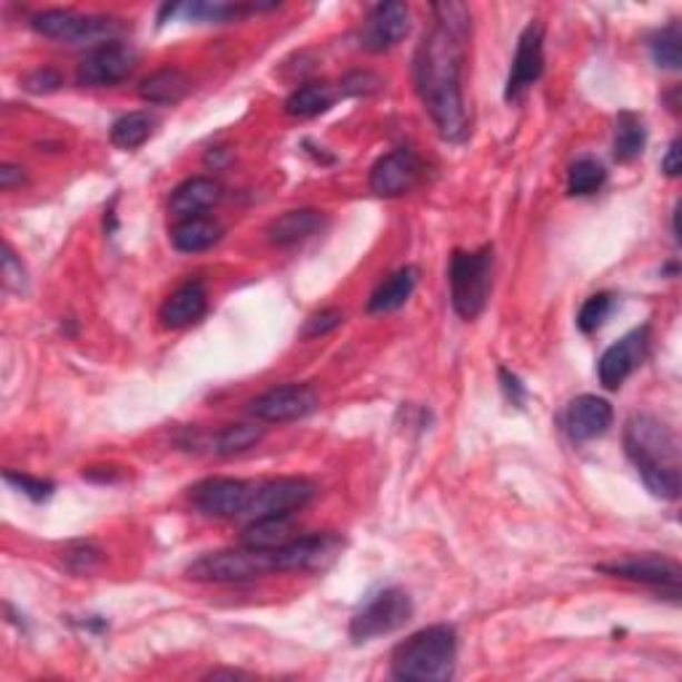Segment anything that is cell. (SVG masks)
<instances>
[{
	"label": "cell",
	"instance_id": "cell-35",
	"mask_svg": "<svg viewBox=\"0 0 682 682\" xmlns=\"http://www.w3.org/2000/svg\"><path fill=\"white\" fill-rule=\"evenodd\" d=\"M0 275H3V288L11 294H27V269L22 261L17 259L13 248L6 243L3 246V267H0Z\"/></svg>",
	"mask_w": 682,
	"mask_h": 682
},
{
	"label": "cell",
	"instance_id": "cell-26",
	"mask_svg": "<svg viewBox=\"0 0 682 682\" xmlns=\"http://www.w3.org/2000/svg\"><path fill=\"white\" fill-rule=\"evenodd\" d=\"M336 101V89L330 83H304L299 89L291 91L286 99V115L288 118H317L326 110H330Z\"/></svg>",
	"mask_w": 682,
	"mask_h": 682
},
{
	"label": "cell",
	"instance_id": "cell-30",
	"mask_svg": "<svg viewBox=\"0 0 682 682\" xmlns=\"http://www.w3.org/2000/svg\"><path fill=\"white\" fill-rule=\"evenodd\" d=\"M261 437H265V427H256V424H229V427H225L214 437V454H243V451L254 448Z\"/></svg>",
	"mask_w": 682,
	"mask_h": 682
},
{
	"label": "cell",
	"instance_id": "cell-18",
	"mask_svg": "<svg viewBox=\"0 0 682 682\" xmlns=\"http://www.w3.org/2000/svg\"><path fill=\"white\" fill-rule=\"evenodd\" d=\"M597 571L611 573L616 579H630V582L640 584H656V586H672L678 590L680 584V565L664 555H640L630 560H619V563H603Z\"/></svg>",
	"mask_w": 682,
	"mask_h": 682
},
{
	"label": "cell",
	"instance_id": "cell-4",
	"mask_svg": "<svg viewBox=\"0 0 682 682\" xmlns=\"http://www.w3.org/2000/svg\"><path fill=\"white\" fill-rule=\"evenodd\" d=\"M451 304L462 320H477L493 288V246L481 251H454L448 269Z\"/></svg>",
	"mask_w": 682,
	"mask_h": 682
},
{
	"label": "cell",
	"instance_id": "cell-40",
	"mask_svg": "<svg viewBox=\"0 0 682 682\" xmlns=\"http://www.w3.org/2000/svg\"><path fill=\"white\" fill-rule=\"evenodd\" d=\"M24 181V168L22 166H13V164H3L0 166V190H13V187H19Z\"/></svg>",
	"mask_w": 682,
	"mask_h": 682
},
{
	"label": "cell",
	"instance_id": "cell-2",
	"mask_svg": "<svg viewBox=\"0 0 682 682\" xmlns=\"http://www.w3.org/2000/svg\"><path fill=\"white\" fill-rule=\"evenodd\" d=\"M624 451L656 498L680 496V443L672 427L653 414H634L624 427Z\"/></svg>",
	"mask_w": 682,
	"mask_h": 682
},
{
	"label": "cell",
	"instance_id": "cell-19",
	"mask_svg": "<svg viewBox=\"0 0 682 682\" xmlns=\"http://www.w3.org/2000/svg\"><path fill=\"white\" fill-rule=\"evenodd\" d=\"M208 309V294L200 280H190L179 286L160 307V323L166 328H185L198 323Z\"/></svg>",
	"mask_w": 682,
	"mask_h": 682
},
{
	"label": "cell",
	"instance_id": "cell-6",
	"mask_svg": "<svg viewBox=\"0 0 682 682\" xmlns=\"http://www.w3.org/2000/svg\"><path fill=\"white\" fill-rule=\"evenodd\" d=\"M112 17H91L70 9H46L30 19V27L38 36L65 43H97V40L115 38L123 24Z\"/></svg>",
	"mask_w": 682,
	"mask_h": 682
},
{
	"label": "cell",
	"instance_id": "cell-8",
	"mask_svg": "<svg viewBox=\"0 0 682 682\" xmlns=\"http://www.w3.org/2000/svg\"><path fill=\"white\" fill-rule=\"evenodd\" d=\"M256 481H238V477H206L190 488V502L200 515L235 520L248 517L254 502Z\"/></svg>",
	"mask_w": 682,
	"mask_h": 682
},
{
	"label": "cell",
	"instance_id": "cell-41",
	"mask_svg": "<svg viewBox=\"0 0 682 682\" xmlns=\"http://www.w3.org/2000/svg\"><path fill=\"white\" fill-rule=\"evenodd\" d=\"M661 171H664L670 179L680 177L682 164H680V141L678 139L672 141L670 150H666V155H664V160H661Z\"/></svg>",
	"mask_w": 682,
	"mask_h": 682
},
{
	"label": "cell",
	"instance_id": "cell-9",
	"mask_svg": "<svg viewBox=\"0 0 682 682\" xmlns=\"http://www.w3.org/2000/svg\"><path fill=\"white\" fill-rule=\"evenodd\" d=\"M137 67V51L123 40L99 43L80 59L78 83L80 86H115L126 80Z\"/></svg>",
	"mask_w": 682,
	"mask_h": 682
},
{
	"label": "cell",
	"instance_id": "cell-21",
	"mask_svg": "<svg viewBox=\"0 0 682 682\" xmlns=\"http://www.w3.org/2000/svg\"><path fill=\"white\" fill-rule=\"evenodd\" d=\"M323 227H326V214L315 211V208H299V211L278 216V219L267 227V238L269 243H275V246H294V243L313 238Z\"/></svg>",
	"mask_w": 682,
	"mask_h": 682
},
{
	"label": "cell",
	"instance_id": "cell-12",
	"mask_svg": "<svg viewBox=\"0 0 682 682\" xmlns=\"http://www.w3.org/2000/svg\"><path fill=\"white\" fill-rule=\"evenodd\" d=\"M315 496V485L304 477H275V481H256L254 502L248 517H269V515H291L302 510Z\"/></svg>",
	"mask_w": 682,
	"mask_h": 682
},
{
	"label": "cell",
	"instance_id": "cell-25",
	"mask_svg": "<svg viewBox=\"0 0 682 682\" xmlns=\"http://www.w3.org/2000/svg\"><path fill=\"white\" fill-rule=\"evenodd\" d=\"M291 523L288 515H269V517H256L251 520L246 531H243V546H251V550H265L275 552L280 546L291 542Z\"/></svg>",
	"mask_w": 682,
	"mask_h": 682
},
{
	"label": "cell",
	"instance_id": "cell-16",
	"mask_svg": "<svg viewBox=\"0 0 682 682\" xmlns=\"http://www.w3.org/2000/svg\"><path fill=\"white\" fill-rule=\"evenodd\" d=\"M418 174H422V166H418L414 152L405 150V147L392 150L370 168V192L379 195V198H397V195H405L416 185Z\"/></svg>",
	"mask_w": 682,
	"mask_h": 682
},
{
	"label": "cell",
	"instance_id": "cell-23",
	"mask_svg": "<svg viewBox=\"0 0 682 682\" xmlns=\"http://www.w3.org/2000/svg\"><path fill=\"white\" fill-rule=\"evenodd\" d=\"M190 93V78L177 67H166V70L152 72L139 83V97L147 105L166 107V105H179L181 99Z\"/></svg>",
	"mask_w": 682,
	"mask_h": 682
},
{
	"label": "cell",
	"instance_id": "cell-1",
	"mask_svg": "<svg viewBox=\"0 0 682 682\" xmlns=\"http://www.w3.org/2000/svg\"><path fill=\"white\" fill-rule=\"evenodd\" d=\"M435 22L424 32L414 57V83L424 110L445 141H462L470 131L464 101V59L470 40V9L462 3H432Z\"/></svg>",
	"mask_w": 682,
	"mask_h": 682
},
{
	"label": "cell",
	"instance_id": "cell-42",
	"mask_svg": "<svg viewBox=\"0 0 682 682\" xmlns=\"http://www.w3.org/2000/svg\"><path fill=\"white\" fill-rule=\"evenodd\" d=\"M208 678H214V680H219V678H243V674L240 672H233V670H219V672L208 674Z\"/></svg>",
	"mask_w": 682,
	"mask_h": 682
},
{
	"label": "cell",
	"instance_id": "cell-17",
	"mask_svg": "<svg viewBox=\"0 0 682 682\" xmlns=\"http://www.w3.org/2000/svg\"><path fill=\"white\" fill-rule=\"evenodd\" d=\"M613 424V405L605 397L579 395L565 411V429L573 443H586L603 437Z\"/></svg>",
	"mask_w": 682,
	"mask_h": 682
},
{
	"label": "cell",
	"instance_id": "cell-15",
	"mask_svg": "<svg viewBox=\"0 0 682 682\" xmlns=\"http://www.w3.org/2000/svg\"><path fill=\"white\" fill-rule=\"evenodd\" d=\"M648 355V326L634 328L621 336L616 344L605 349L597 360V376L605 389H619L632 376V370L643 366Z\"/></svg>",
	"mask_w": 682,
	"mask_h": 682
},
{
	"label": "cell",
	"instance_id": "cell-7",
	"mask_svg": "<svg viewBox=\"0 0 682 682\" xmlns=\"http://www.w3.org/2000/svg\"><path fill=\"white\" fill-rule=\"evenodd\" d=\"M414 616V603H411L408 592L403 590H384L368 600L360 611L349 621V637L355 643H368V640L382 637L401 630Z\"/></svg>",
	"mask_w": 682,
	"mask_h": 682
},
{
	"label": "cell",
	"instance_id": "cell-24",
	"mask_svg": "<svg viewBox=\"0 0 682 682\" xmlns=\"http://www.w3.org/2000/svg\"><path fill=\"white\" fill-rule=\"evenodd\" d=\"M416 280H418L416 267L397 269L392 278L384 280L382 286L376 288L374 294H370L368 313L370 315H384V313H395V309H401L403 304L411 299V294H414Z\"/></svg>",
	"mask_w": 682,
	"mask_h": 682
},
{
	"label": "cell",
	"instance_id": "cell-32",
	"mask_svg": "<svg viewBox=\"0 0 682 682\" xmlns=\"http://www.w3.org/2000/svg\"><path fill=\"white\" fill-rule=\"evenodd\" d=\"M101 560H105V552H101L99 546L91 542H70L62 550L65 569L70 573H78V576L97 571L101 565Z\"/></svg>",
	"mask_w": 682,
	"mask_h": 682
},
{
	"label": "cell",
	"instance_id": "cell-27",
	"mask_svg": "<svg viewBox=\"0 0 682 682\" xmlns=\"http://www.w3.org/2000/svg\"><path fill=\"white\" fill-rule=\"evenodd\" d=\"M155 126H158V118H155L152 112H128L112 123L110 141L115 147H120V150H137V147H141L152 137Z\"/></svg>",
	"mask_w": 682,
	"mask_h": 682
},
{
	"label": "cell",
	"instance_id": "cell-34",
	"mask_svg": "<svg viewBox=\"0 0 682 682\" xmlns=\"http://www.w3.org/2000/svg\"><path fill=\"white\" fill-rule=\"evenodd\" d=\"M3 481L13 485L19 493H24L27 498H32V502H49V498L53 496V483L51 481H40V477H32V475H24V472H11L6 470L3 472Z\"/></svg>",
	"mask_w": 682,
	"mask_h": 682
},
{
	"label": "cell",
	"instance_id": "cell-36",
	"mask_svg": "<svg viewBox=\"0 0 682 682\" xmlns=\"http://www.w3.org/2000/svg\"><path fill=\"white\" fill-rule=\"evenodd\" d=\"M344 323V315L339 309H323V313H317L309 317L307 323H304L302 336L304 339H317V336H326L334 328H339Z\"/></svg>",
	"mask_w": 682,
	"mask_h": 682
},
{
	"label": "cell",
	"instance_id": "cell-5",
	"mask_svg": "<svg viewBox=\"0 0 682 682\" xmlns=\"http://www.w3.org/2000/svg\"><path fill=\"white\" fill-rule=\"evenodd\" d=\"M275 571H278L275 552L240 546V550H221L200 555L195 563L187 565L185 573L187 579H192V582L240 584V582H254V579H261Z\"/></svg>",
	"mask_w": 682,
	"mask_h": 682
},
{
	"label": "cell",
	"instance_id": "cell-37",
	"mask_svg": "<svg viewBox=\"0 0 682 682\" xmlns=\"http://www.w3.org/2000/svg\"><path fill=\"white\" fill-rule=\"evenodd\" d=\"M59 86H62V76H59L57 70H51V67H40V70L30 72V76L24 78V89L30 93H51L57 91Z\"/></svg>",
	"mask_w": 682,
	"mask_h": 682
},
{
	"label": "cell",
	"instance_id": "cell-28",
	"mask_svg": "<svg viewBox=\"0 0 682 682\" xmlns=\"http://www.w3.org/2000/svg\"><path fill=\"white\" fill-rule=\"evenodd\" d=\"M645 126L634 112H621L616 123V141H613V155L619 164H632L645 150Z\"/></svg>",
	"mask_w": 682,
	"mask_h": 682
},
{
	"label": "cell",
	"instance_id": "cell-29",
	"mask_svg": "<svg viewBox=\"0 0 682 682\" xmlns=\"http://www.w3.org/2000/svg\"><path fill=\"white\" fill-rule=\"evenodd\" d=\"M648 51H651L653 65L661 70H680L682 67V36L680 24L672 22L664 30H659L656 36L648 40Z\"/></svg>",
	"mask_w": 682,
	"mask_h": 682
},
{
	"label": "cell",
	"instance_id": "cell-10",
	"mask_svg": "<svg viewBox=\"0 0 682 682\" xmlns=\"http://www.w3.org/2000/svg\"><path fill=\"white\" fill-rule=\"evenodd\" d=\"M317 403H320V397L309 384H283V387H273L265 395L254 397L248 403V411L259 422L283 424L309 416L317 408Z\"/></svg>",
	"mask_w": 682,
	"mask_h": 682
},
{
	"label": "cell",
	"instance_id": "cell-20",
	"mask_svg": "<svg viewBox=\"0 0 682 682\" xmlns=\"http://www.w3.org/2000/svg\"><path fill=\"white\" fill-rule=\"evenodd\" d=\"M221 200V187L208 177H192L181 181L177 190L171 192L168 208L177 219H190V216H202L208 208H214Z\"/></svg>",
	"mask_w": 682,
	"mask_h": 682
},
{
	"label": "cell",
	"instance_id": "cell-11",
	"mask_svg": "<svg viewBox=\"0 0 682 682\" xmlns=\"http://www.w3.org/2000/svg\"><path fill=\"white\" fill-rule=\"evenodd\" d=\"M342 546L344 542L334 533H315V536L291 538L286 546L275 550V560H278V571L320 573L336 563Z\"/></svg>",
	"mask_w": 682,
	"mask_h": 682
},
{
	"label": "cell",
	"instance_id": "cell-39",
	"mask_svg": "<svg viewBox=\"0 0 682 682\" xmlns=\"http://www.w3.org/2000/svg\"><path fill=\"white\" fill-rule=\"evenodd\" d=\"M498 379H502V387L506 392V397H510V403L517 405V408H523V403L528 401V389L523 387V382H520L517 376L506 368H498Z\"/></svg>",
	"mask_w": 682,
	"mask_h": 682
},
{
	"label": "cell",
	"instance_id": "cell-3",
	"mask_svg": "<svg viewBox=\"0 0 682 682\" xmlns=\"http://www.w3.org/2000/svg\"><path fill=\"white\" fill-rule=\"evenodd\" d=\"M456 651V632L451 626H427L392 651V674L408 682H445L454 678Z\"/></svg>",
	"mask_w": 682,
	"mask_h": 682
},
{
	"label": "cell",
	"instance_id": "cell-38",
	"mask_svg": "<svg viewBox=\"0 0 682 682\" xmlns=\"http://www.w3.org/2000/svg\"><path fill=\"white\" fill-rule=\"evenodd\" d=\"M382 86V80L374 72H349L342 80V93H370Z\"/></svg>",
	"mask_w": 682,
	"mask_h": 682
},
{
	"label": "cell",
	"instance_id": "cell-31",
	"mask_svg": "<svg viewBox=\"0 0 682 682\" xmlns=\"http://www.w3.org/2000/svg\"><path fill=\"white\" fill-rule=\"evenodd\" d=\"M605 181V168L592 158L576 160L569 168V195L573 198H584V195L597 192Z\"/></svg>",
	"mask_w": 682,
	"mask_h": 682
},
{
	"label": "cell",
	"instance_id": "cell-33",
	"mask_svg": "<svg viewBox=\"0 0 682 682\" xmlns=\"http://www.w3.org/2000/svg\"><path fill=\"white\" fill-rule=\"evenodd\" d=\"M613 307H616V299H613V294H594L590 299L584 302V307L579 309V328L584 330V334H594L603 323L607 320V315L613 313Z\"/></svg>",
	"mask_w": 682,
	"mask_h": 682
},
{
	"label": "cell",
	"instance_id": "cell-14",
	"mask_svg": "<svg viewBox=\"0 0 682 682\" xmlns=\"http://www.w3.org/2000/svg\"><path fill=\"white\" fill-rule=\"evenodd\" d=\"M411 30V17L408 6L389 0V3H379L374 11L368 13V19L363 22L360 30V49L368 53H384L395 49L401 40L408 36Z\"/></svg>",
	"mask_w": 682,
	"mask_h": 682
},
{
	"label": "cell",
	"instance_id": "cell-13",
	"mask_svg": "<svg viewBox=\"0 0 682 682\" xmlns=\"http://www.w3.org/2000/svg\"><path fill=\"white\" fill-rule=\"evenodd\" d=\"M544 76V27L538 19L520 32L515 59H512L510 80H506V101H520L523 93Z\"/></svg>",
	"mask_w": 682,
	"mask_h": 682
},
{
	"label": "cell",
	"instance_id": "cell-22",
	"mask_svg": "<svg viewBox=\"0 0 682 682\" xmlns=\"http://www.w3.org/2000/svg\"><path fill=\"white\" fill-rule=\"evenodd\" d=\"M221 235H225V227L211 216H190L171 229V243L181 254H198L216 246Z\"/></svg>",
	"mask_w": 682,
	"mask_h": 682
}]
</instances>
